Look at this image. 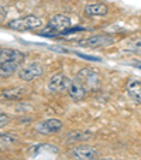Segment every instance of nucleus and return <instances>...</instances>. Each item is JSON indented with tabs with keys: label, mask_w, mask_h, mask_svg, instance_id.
<instances>
[{
	"label": "nucleus",
	"mask_w": 141,
	"mask_h": 160,
	"mask_svg": "<svg viewBox=\"0 0 141 160\" xmlns=\"http://www.w3.org/2000/svg\"><path fill=\"white\" fill-rule=\"evenodd\" d=\"M41 36H44V37H55V36H58V33L52 30L51 27H48V26H47V27L41 31Z\"/></svg>",
	"instance_id": "nucleus-17"
},
{
	"label": "nucleus",
	"mask_w": 141,
	"mask_h": 160,
	"mask_svg": "<svg viewBox=\"0 0 141 160\" xmlns=\"http://www.w3.org/2000/svg\"><path fill=\"white\" fill-rule=\"evenodd\" d=\"M26 54L16 48H2L0 50V77L9 78L20 70L24 62Z\"/></svg>",
	"instance_id": "nucleus-1"
},
{
	"label": "nucleus",
	"mask_w": 141,
	"mask_h": 160,
	"mask_svg": "<svg viewBox=\"0 0 141 160\" xmlns=\"http://www.w3.org/2000/svg\"><path fill=\"white\" fill-rule=\"evenodd\" d=\"M48 27H51L52 30L57 31L58 34H62V33H66L69 28L72 27V21H71L69 16L59 13V14H55L49 18Z\"/></svg>",
	"instance_id": "nucleus-7"
},
{
	"label": "nucleus",
	"mask_w": 141,
	"mask_h": 160,
	"mask_svg": "<svg viewBox=\"0 0 141 160\" xmlns=\"http://www.w3.org/2000/svg\"><path fill=\"white\" fill-rule=\"evenodd\" d=\"M75 81H78L85 89L89 91H96L100 88V77L95 70L90 68H82L78 74H76Z\"/></svg>",
	"instance_id": "nucleus-3"
},
{
	"label": "nucleus",
	"mask_w": 141,
	"mask_h": 160,
	"mask_svg": "<svg viewBox=\"0 0 141 160\" xmlns=\"http://www.w3.org/2000/svg\"><path fill=\"white\" fill-rule=\"evenodd\" d=\"M10 122V118L6 113H0V128H4Z\"/></svg>",
	"instance_id": "nucleus-18"
},
{
	"label": "nucleus",
	"mask_w": 141,
	"mask_h": 160,
	"mask_svg": "<svg viewBox=\"0 0 141 160\" xmlns=\"http://www.w3.org/2000/svg\"><path fill=\"white\" fill-rule=\"evenodd\" d=\"M66 92H68V95L72 98L73 101L85 99V98H86V94H87V91L85 89L78 81H75V79L69 82L68 88H66Z\"/></svg>",
	"instance_id": "nucleus-12"
},
{
	"label": "nucleus",
	"mask_w": 141,
	"mask_h": 160,
	"mask_svg": "<svg viewBox=\"0 0 141 160\" xmlns=\"http://www.w3.org/2000/svg\"><path fill=\"white\" fill-rule=\"evenodd\" d=\"M93 133L92 132H83V130H76V132L69 133L66 138L68 143H76V142H86V140L92 139Z\"/></svg>",
	"instance_id": "nucleus-14"
},
{
	"label": "nucleus",
	"mask_w": 141,
	"mask_h": 160,
	"mask_svg": "<svg viewBox=\"0 0 141 160\" xmlns=\"http://www.w3.org/2000/svg\"><path fill=\"white\" fill-rule=\"evenodd\" d=\"M17 142V138L14 135H0V145L2 146H9Z\"/></svg>",
	"instance_id": "nucleus-16"
},
{
	"label": "nucleus",
	"mask_w": 141,
	"mask_h": 160,
	"mask_svg": "<svg viewBox=\"0 0 141 160\" xmlns=\"http://www.w3.org/2000/svg\"><path fill=\"white\" fill-rule=\"evenodd\" d=\"M63 128V123L59 121V119H45V121L40 122L38 125L35 126V130L40 132L41 135H54V133L61 132Z\"/></svg>",
	"instance_id": "nucleus-8"
},
{
	"label": "nucleus",
	"mask_w": 141,
	"mask_h": 160,
	"mask_svg": "<svg viewBox=\"0 0 141 160\" xmlns=\"http://www.w3.org/2000/svg\"><path fill=\"white\" fill-rule=\"evenodd\" d=\"M42 72H44V68H42L41 64L38 61H31V62L26 64L24 67H21L18 70V78L21 81L31 82L34 79H37L38 77H41Z\"/></svg>",
	"instance_id": "nucleus-5"
},
{
	"label": "nucleus",
	"mask_w": 141,
	"mask_h": 160,
	"mask_svg": "<svg viewBox=\"0 0 141 160\" xmlns=\"http://www.w3.org/2000/svg\"><path fill=\"white\" fill-rule=\"evenodd\" d=\"M126 94L131 102L135 105H141V81L137 78H131L127 81Z\"/></svg>",
	"instance_id": "nucleus-9"
},
{
	"label": "nucleus",
	"mask_w": 141,
	"mask_h": 160,
	"mask_svg": "<svg viewBox=\"0 0 141 160\" xmlns=\"http://www.w3.org/2000/svg\"><path fill=\"white\" fill-rule=\"evenodd\" d=\"M69 82H71V79L65 74L58 72L55 75H52L51 79L48 81V89L51 92H57V94L58 92H63V91H66Z\"/></svg>",
	"instance_id": "nucleus-10"
},
{
	"label": "nucleus",
	"mask_w": 141,
	"mask_h": 160,
	"mask_svg": "<svg viewBox=\"0 0 141 160\" xmlns=\"http://www.w3.org/2000/svg\"><path fill=\"white\" fill-rule=\"evenodd\" d=\"M7 27L16 31H30V30H37V28L42 27V20L37 16H24L20 18H14V20L7 23Z\"/></svg>",
	"instance_id": "nucleus-2"
},
{
	"label": "nucleus",
	"mask_w": 141,
	"mask_h": 160,
	"mask_svg": "<svg viewBox=\"0 0 141 160\" xmlns=\"http://www.w3.org/2000/svg\"><path fill=\"white\" fill-rule=\"evenodd\" d=\"M83 13L87 17H103L109 13V7L105 3H90L85 6Z\"/></svg>",
	"instance_id": "nucleus-11"
},
{
	"label": "nucleus",
	"mask_w": 141,
	"mask_h": 160,
	"mask_svg": "<svg viewBox=\"0 0 141 160\" xmlns=\"http://www.w3.org/2000/svg\"><path fill=\"white\" fill-rule=\"evenodd\" d=\"M69 154L76 160H95L99 157V150L92 146L87 145H81V146H73Z\"/></svg>",
	"instance_id": "nucleus-6"
},
{
	"label": "nucleus",
	"mask_w": 141,
	"mask_h": 160,
	"mask_svg": "<svg viewBox=\"0 0 141 160\" xmlns=\"http://www.w3.org/2000/svg\"><path fill=\"white\" fill-rule=\"evenodd\" d=\"M95 160H114V159H111V157H109V159H95Z\"/></svg>",
	"instance_id": "nucleus-20"
},
{
	"label": "nucleus",
	"mask_w": 141,
	"mask_h": 160,
	"mask_svg": "<svg viewBox=\"0 0 141 160\" xmlns=\"http://www.w3.org/2000/svg\"><path fill=\"white\" fill-rule=\"evenodd\" d=\"M114 44V38L110 34H95L87 38L79 41V45L83 48H105V47H110Z\"/></svg>",
	"instance_id": "nucleus-4"
},
{
	"label": "nucleus",
	"mask_w": 141,
	"mask_h": 160,
	"mask_svg": "<svg viewBox=\"0 0 141 160\" xmlns=\"http://www.w3.org/2000/svg\"><path fill=\"white\" fill-rule=\"evenodd\" d=\"M27 94V89L21 87H14V88H9V89H4L2 94H0V98L7 101H20L26 97Z\"/></svg>",
	"instance_id": "nucleus-13"
},
{
	"label": "nucleus",
	"mask_w": 141,
	"mask_h": 160,
	"mask_svg": "<svg viewBox=\"0 0 141 160\" xmlns=\"http://www.w3.org/2000/svg\"><path fill=\"white\" fill-rule=\"evenodd\" d=\"M129 51L133 52V54L141 55V36L137 37L135 40H133L129 44Z\"/></svg>",
	"instance_id": "nucleus-15"
},
{
	"label": "nucleus",
	"mask_w": 141,
	"mask_h": 160,
	"mask_svg": "<svg viewBox=\"0 0 141 160\" xmlns=\"http://www.w3.org/2000/svg\"><path fill=\"white\" fill-rule=\"evenodd\" d=\"M6 17H7V10L4 7H0V23L6 20Z\"/></svg>",
	"instance_id": "nucleus-19"
}]
</instances>
